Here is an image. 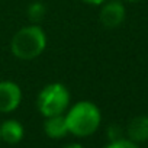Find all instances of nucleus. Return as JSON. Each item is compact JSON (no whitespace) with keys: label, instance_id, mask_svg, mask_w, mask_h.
I'll list each match as a JSON object with an SVG mask.
<instances>
[{"label":"nucleus","instance_id":"obj_4","mask_svg":"<svg viewBox=\"0 0 148 148\" xmlns=\"http://www.w3.org/2000/svg\"><path fill=\"white\" fill-rule=\"evenodd\" d=\"M22 102V90L18 83L10 80L0 82V113H10Z\"/></svg>","mask_w":148,"mask_h":148},{"label":"nucleus","instance_id":"obj_3","mask_svg":"<svg viewBox=\"0 0 148 148\" xmlns=\"http://www.w3.org/2000/svg\"><path fill=\"white\" fill-rule=\"evenodd\" d=\"M70 105V92L61 83H51L45 86L36 99L38 110L42 116L62 115Z\"/></svg>","mask_w":148,"mask_h":148},{"label":"nucleus","instance_id":"obj_10","mask_svg":"<svg viewBox=\"0 0 148 148\" xmlns=\"http://www.w3.org/2000/svg\"><path fill=\"white\" fill-rule=\"evenodd\" d=\"M105 148H139L136 142L131 141V139H126V138H121V139H116V141H110Z\"/></svg>","mask_w":148,"mask_h":148},{"label":"nucleus","instance_id":"obj_7","mask_svg":"<svg viewBox=\"0 0 148 148\" xmlns=\"http://www.w3.org/2000/svg\"><path fill=\"white\" fill-rule=\"evenodd\" d=\"M44 131L45 134L52 138V139H60L64 138L68 134L67 122H65V115H55V116H48L44 122Z\"/></svg>","mask_w":148,"mask_h":148},{"label":"nucleus","instance_id":"obj_1","mask_svg":"<svg viewBox=\"0 0 148 148\" xmlns=\"http://www.w3.org/2000/svg\"><path fill=\"white\" fill-rule=\"evenodd\" d=\"M100 121L102 115L99 108L89 100L77 102L65 113L68 132L82 138L95 134L100 126Z\"/></svg>","mask_w":148,"mask_h":148},{"label":"nucleus","instance_id":"obj_14","mask_svg":"<svg viewBox=\"0 0 148 148\" xmlns=\"http://www.w3.org/2000/svg\"><path fill=\"white\" fill-rule=\"evenodd\" d=\"M126 2H141V0H126Z\"/></svg>","mask_w":148,"mask_h":148},{"label":"nucleus","instance_id":"obj_15","mask_svg":"<svg viewBox=\"0 0 148 148\" xmlns=\"http://www.w3.org/2000/svg\"><path fill=\"white\" fill-rule=\"evenodd\" d=\"M0 141H2V138H0Z\"/></svg>","mask_w":148,"mask_h":148},{"label":"nucleus","instance_id":"obj_12","mask_svg":"<svg viewBox=\"0 0 148 148\" xmlns=\"http://www.w3.org/2000/svg\"><path fill=\"white\" fill-rule=\"evenodd\" d=\"M83 2H86L89 5H93V6H100L106 2V0H83Z\"/></svg>","mask_w":148,"mask_h":148},{"label":"nucleus","instance_id":"obj_2","mask_svg":"<svg viewBox=\"0 0 148 148\" xmlns=\"http://www.w3.org/2000/svg\"><path fill=\"white\" fill-rule=\"evenodd\" d=\"M47 47V35L39 25H28L19 29L10 42L13 55L19 60L29 61L39 57Z\"/></svg>","mask_w":148,"mask_h":148},{"label":"nucleus","instance_id":"obj_5","mask_svg":"<svg viewBox=\"0 0 148 148\" xmlns=\"http://www.w3.org/2000/svg\"><path fill=\"white\" fill-rule=\"evenodd\" d=\"M102 9L99 12V19L105 28L113 29L122 25L125 21V6L119 0H106L103 5H100Z\"/></svg>","mask_w":148,"mask_h":148},{"label":"nucleus","instance_id":"obj_13","mask_svg":"<svg viewBox=\"0 0 148 148\" xmlns=\"http://www.w3.org/2000/svg\"><path fill=\"white\" fill-rule=\"evenodd\" d=\"M64 148H83L80 144H70V145H65Z\"/></svg>","mask_w":148,"mask_h":148},{"label":"nucleus","instance_id":"obj_6","mask_svg":"<svg viewBox=\"0 0 148 148\" xmlns=\"http://www.w3.org/2000/svg\"><path fill=\"white\" fill-rule=\"evenodd\" d=\"M126 135H128V139L136 144L148 141V116L138 115L132 118L126 126Z\"/></svg>","mask_w":148,"mask_h":148},{"label":"nucleus","instance_id":"obj_8","mask_svg":"<svg viewBox=\"0 0 148 148\" xmlns=\"http://www.w3.org/2000/svg\"><path fill=\"white\" fill-rule=\"evenodd\" d=\"M0 138L8 144H18L23 138V126L16 119H8L0 125Z\"/></svg>","mask_w":148,"mask_h":148},{"label":"nucleus","instance_id":"obj_11","mask_svg":"<svg viewBox=\"0 0 148 148\" xmlns=\"http://www.w3.org/2000/svg\"><path fill=\"white\" fill-rule=\"evenodd\" d=\"M108 138L109 141H116L122 138V129L119 125H110L108 128Z\"/></svg>","mask_w":148,"mask_h":148},{"label":"nucleus","instance_id":"obj_9","mask_svg":"<svg viewBox=\"0 0 148 148\" xmlns=\"http://www.w3.org/2000/svg\"><path fill=\"white\" fill-rule=\"evenodd\" d=\"M45 15H47V8H45L44 3L34 2V3L29 5V8H28V18H29L31 22H34V23L35 22H41L45 18Z\"/></svg>","mask_w":148,"mask_h":148}]
</instances>
